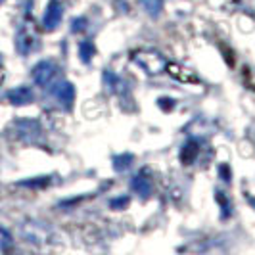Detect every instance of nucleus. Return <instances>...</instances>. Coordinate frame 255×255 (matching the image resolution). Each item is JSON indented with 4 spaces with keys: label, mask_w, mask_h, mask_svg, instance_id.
<instances>
[{
    "label": "nucleus",
    "mask_w": 255,
    "mask_h": 255,
    "mask_svg": "<svg viewBox=\"0 0 255 255\" xmlns=\"http://www.w3.org/2000/svg\"><path fill=\"white\" fill-rule=\"evenodd\" d=\"M0 2H2V0H0Z\"/></svg>",
    "instance_id": "nucleus-5"
},
{
    "label": "nucleus",
    "mask_w": 255,
    "mask_h": 255,
    "mask_svg": "<svg viewBox=\"0 0 255 255\" xmlns=\"http://www.w3.org/2000/svg\"><path fill=\"white\" fill-rule=\"evenodd\" d=\"M4 81V71H2V67H0V83Z\"/></svg>",
    "instance_id": "nucleus-4"
},
{
    "label": "nucleus",
    "mask_w": 255,
    "mask_h": 255,
    "mask_svg": "<svg viewBox=\"0 0 255 255\" xmlns=\"http://www.w3.org/2000/svg\"><path fill=\"white\" fill-rule=\"evenodd\" d=\"M8 100L12 104H29L33 100V92L27 87H19V89H13L8 92Z\"/></svg>",
    "instance_id": "nucleus-3"
},
{
    "label": "nucleus",
    "mask_w": 255,
    "mask_h": 255,
    "mask_svg": "<svg viewBox=\"0 0 255 255\" xmlns=\"http://www.w3.org/2000/svg\"><path fill=\"white\" fill-rule=\"evenodd\" d=\"M54 65L50 64V62H42V64H38L37 67H35V81H37L38 85H46L48 81L52 79V75H54Z\"/></svg>",
    "instance_id": "nucleus-2"
},
{
    "label": "nucleus",
    "mask_w": 255,
    "mask_h": 255,
    "mask_svg": "<svg viewBox=\"0 0 255 255\" xmlns=\"http://www.w3.org/2000/svg\"><path fill=\"white\" fill-rule=\"evenodd\" d=\"M60 19H62V8H60V2H50V6H48V10L44 13V25L52 29V27H56L60 23Z\"/></svg>",
    "instance_id": "nucleus-1"
}]
</instances>
